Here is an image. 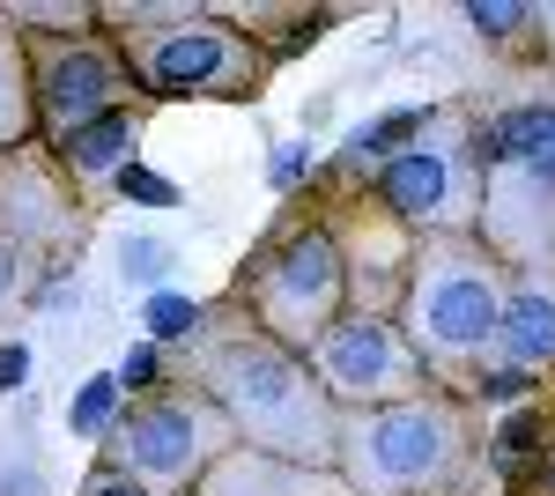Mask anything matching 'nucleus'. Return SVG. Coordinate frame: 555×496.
Here are the masks:
<instances>
[{
  "mask_svg": "<svg viewBox=\"0 0 555 496\" xmlns=\"http://www.w3.org/2000/svg\"><path fill=\"white\" fill-rule=\"evenodd\" d=\"M496 327H504V319H496V290L474 282V275H444V282L423 296V333L437 348H474V341H489Z\"/></svg>",
  "mask_w": 555,
  "mask_h": 496,
  "instance_id": "f257e3e1",
  "label": "nucleus"
},
{
  "mask_svg": "<svg viewBox=\"0 0 555 496\" xmlns=\"http://www.w3.org/2000/svg\"><path fill=\"white\" fill-rule=\"evenodd\" d=\"M371 459H378V474H392V482L429 474V467L444 459V422H437L429 408L378 415V430H371Z\"/></svg>",
  "mask_w": 555,
  "mask_h": 496,
  "instance_id": "f03ea898",
  "label": "nucleus"
},
{
  "mask_svg": "<svg viewBox=\"0 0 555 496\" xmlns=\"http://www.w3.org/2000/svg\"><path fill=\"white\" fill-rule=\"evenodd\" d=\"M326 371L341 378L348 393H385L392 378H400V348H392V333L378 319H348L334 341H326Z\"/></svg>",
  "mask_w": 555,
  "mask_h": 496,
  "instance_id": "7ed1b4c3",
  "label": "nucleus"
},
{
  "mask_svg": "<svg viewBox=\"0 0 555 496\" xmlns=\"http://www.w3.org/2000/svg\"><path fill=\"white\" fill-rule=\"evenodd\" d=\"M274 290H282L289 311H319V304H334V290H341V252H334V238H326V230H304L297 245L282 252Z\"/></svg>",
  "mask_w": 555,
  "mask_h": 496,
  "instance_id": "20e7f679",
  "label": "nucleus"
},
{
  "mask_svg": "<svg viewBox=\"0 0 555 496\" xmlns=\"http://www.w3.org/2000/svg\"><path fill=\"white\" fill-rule=\"evenodd\" d=\"M156 89L164 97H185V89H208L230 75V44H222V30H178V38L156 44Z\"/></svg>",
  "mask_w": 555,
  "mask_h": 496,
  "instance_id": "39448f33",
  "label": "nucleus"
},
{
  "mask_svg": "<svg viewBox=\"0 0 555 496\" xmlns=\"http://www.w3.org/2000/svg\"><path fill=\"white\" fill-rule=\"evenodd\" d=\"M378 186H385V207H392V215L423 222V215H437V207H444L452 170H444V156H437V149H408V156H392V164H385Z\"/></svg>",
  "mask_w": 555,
  "mask_h": 496,
  "instance_id": "423d86ee",
  "label": "nucleus"
},
{
  "mask_svg": "<svg viewBox=\"0 0 555 496\" xmlns=\"http://www.w3.org/2000/svg\"><path fill=\"white\" fill-rule=\"evenodd\" d=\"M481 156L489 164H533V178L555 186V112H504L481 133Z\"/></svg>",
  "mask_w": 555,
  "mask_h": 496,
  "instance_id": "0eeeda50",
  "label": "nucleus"
},
{
  "mask_svg": "<svg viewBox=\"0 0 555 496\" xmlns=\"http://www.w3.org/2000/svg\"><path fill=\"white\" fill-rule=\"evenodd\" d=\"M104 89H112L104 52H60V67L44 75V112H60V119L89 126L96 112H104Z\"/></svg>",
  "mask_w": 555,
  "mask_h": 496,
  "instance_id": "6e6552de",
  "label": "nucleus"
},
{
  "mask_svg": "<svg viewBox=\"0 0 555 496\" xmlns=\"http://www.w3.org/2000/svg\"><path fill=\"white\" fill-rule=\"evenodd\" d=\"M127 453H133L141 474H178L185 453H193V415H185V408H149L141 422H133Z\"/></svg>",
  "mask_w": 555,
  "mask_h": 496,
  "instance_id": "1a4fd4ad",
  "label": "nucleus"
},
{
  "mask_svg": "<svg viewBox=\"0 0 555 496\" xmlns=\"http://www.w3.org/2000/svg\"><path fill=\"white\" fill-rule=\"evenodd\" d=\"M496 333H504V348L518 364H541V356H555V304L548 296H518Z\"/></svg>",
  "mask_w": 555,
  "mask_h": 496,
  "instance_id": "9d476101",
  "label": "nucleus"
},
{
  "mask_svg": "<svg viewBox=\"0 0 555 496\" xmlns=\"http://www.w3.org/2000/svg\"><path fill=\"white\" fill-rule=\"evenodd\" d=\"M127 112H96L89 126L67 133V164L75 170H119V149H127Z\"/></svg>",
  "mask_w": 555,
  "mask_h": 496,
  "instance_id": "9b49d317",
  "label": "nucleus"
},
{
  "mask_svg": "<svg viewBox=\"0 0 555 496\" xmlns=\"http://www.w3.org/2000/svg\"><path fill=\"white\" fill-rule=\"evenodd\" d=\"M230 378H237L230 393H237L245 408H282V400H289V364H282L274 348H253V356H237V364H230Z\"/></svg>",
  "mask_w": 555,
  "mask_h": 496,
  "instance_id": "f8f14e48",
  "label": "nucleus"
},
{
  "mask_svg": "<svg viewBox=\"0 0 555 496\" xmlns=\"http://www.w3.org/2000/svg\"><path fill=\"white\" fill-rule=\"evenodd\" d=\"M541 453V415H512L504 430H496V459H504V474H526Z\"/></svg>",
  "mask_w": 555,
  "mask_h": 496,
  "instance_id": "ddd939ff",
  "label": "nucleus"
},
{
  "mask_svg": "<svg viewBox=\"0 0 555 496\" xmlns=\"http://www.w3.org/2000/svg\"><path fill=\"white\" fill-rule=\"evenodd\" d=\"M415 126H423V112H392V119L356 126V133H348V149H356V156H378V149H392V141H400V133H415Z\"/></svg>",
  "mask_w": 555,
  "mask_h": 496,
  "instance_id": "4468645a",
  "label": "nucleus"
},
{
  "mask_svg": "<svg viewBox=\"0 0 555 496\" xmlns=\"http://www.w3.org/2000/svg\"><path fill=\"white\" fill-rule=\"evenodd\" d=\"M112 408H119V378L82 385V393H75V430H104V422H112Z\"/></svg>",
  "mask_w": 555,
  "mask_h": 496,
  "instance_id": "2eb2a0df",
  "label": "nucleus"
},
{
  "mask_svg": "<svg viewBox=\"0 0 555 496\" xmlns=\"http://www.w3.org/2000/svg\"><path fill=\"white\" fill-rule=\"evenodd\" d=\"M164 259H171V252L156 245V238H127V245H119V267H127V282H164Z\"/></svg>",
  "mask_w": 555,
  "mask_h": 496,
  "instance_id": "dca6fc26",
  "label": "nucleus"
},
{
  "mask_svg": "<svg viewBox=\"0 0 555 496\" xmlns=\"http://www.w3.org/2000/svg\"><path fill=\"white\" fill-rule=\"evenodd\" d=\"M193 319H201V311H193L185 296H156V304H149V333H156V341H178V333H193Z\"/></svg>",
  "mask_w": 555,
  "mask_h": 496,
  "instance_id": "f3484780",
  "label": "nucleus"
},
{
  "mask_svg": "<svg viewBox=\"0 0 555 496\" xmlns=\"http://www.w3.org/2000/svg\"><path fill=\"white\" fill-rule=\"evenodd\" d=\"M119 193H127V201H149V207H171V186H164L156 170H141V164H119Z\"/></svg>",
  "mask_w": 555,
  "mask_h": 496,
  "instance_id": "a211bd4d",
  "label": "nucleus"
},
{
  "mask_svg": "<svg viewBox=\"0 0 555 496\" xmlns=\"http://www.w3.org/2000/svg\"><path fill=\"white\" fill-rule=\"evenodd\" d=\"M467 15H474V30H489V38H504V30L526 23V8H512V0H504V8H496V0H474Z\"/></svg>",
  "mask_w": 555,
  "mask_h": 496,
  "instance_id": "6ab92c4d",
  "label": "nucleus"
},
{
  "mask_svg": "<svg viewBox=\"0 0 555 496\" xmlns=\"http://www.w3.org/2000/svg\"><path fill=\"white\" fill-rule=\"evenodd\" d=\"M23 378H30V348H23V341H8V348H0V393H15Z\"/></svg>",
  "mask_w": 555,
  "mask_h": 496,
  "instance_id": "aec40b11",
  "label": "nucleus"
},
{
  "mask_svg": "<svg viewBox=\"0 0 555 496\" xmlns=\"http://www.w3.org/2000/svg\"><path fill=\"white\" fill-rule=\"evenodd\" d=\"M119 385H156V348H149V341L119 364Z\"/></svg>",
  "mask_w": 555,
  "mask_h": 496,
  "instance_id": "412c9836",
  "label": "nucleus"
},
{
  "mask_svg": "<svg viewBox=\"0 0 555 496\" xmlns=\"http://www.w3.org/2000/svg\"><path fill=\"white\" fill-rule=\"evenodd\" d=\"M526 393V371H489L481 378V400H518Z\"/></svg>",
  "mask_w": 555,
  "mask_h": 496,
  "instance_id": "4be33fe9",
  "label": "nucleus"
},
{
  "mask_svg": "<svg viewBox=\"0 0 555 496\" xmlns=\"http://www.w3.org/2000/svg\"><path fill=\"white\" fill-rule=\"evenodd\" d=\"M274 178L297 186V178H304V149H282V156H274Z\"/></svg>",
  "mask_w": 555,
  "mask_h": 496,
  "instance_id": "5701e85b",
  "label": "nucleus"
},
{
  "mask_svg": "<svg viewBox=\"0 0 555 496\" xmlns=\"http://www.w3.org/2000/svg\"><path fill=\"white\" fill-rule=\"evenodd\" d=\"M0 496H44V489H38V474H8V482H0Z\"/></svg>",
  "mask_w": 555,
  "mask_h": 496,
  "instance_id": "b1692460",
  "label": "nucleus"
},
{
  "mask_svg": "<svg viewBox=\"0 0 555 496\" xmlns=\"http://www.w3.org/2000/svg\"><path fill=\"white\" fill-rule=\"evenodd\" d=\"M96 496H141V489H133V482H104Z\"/></svg>",
  "mask_w": 555,
  "mask_h": 496,
  "instance_id": "393cba45",
  "label": "nucleus"
},
{
  "mask_svg": "<svg viewBox=\"0 0 555 496\" xmlns=\"http://www.w3.org/2000/svg\"><path fill=\"white\" fill-rule=\"evenodd\" d=\"M8 282H15V267H8V252H0V296H8Z\"/></svg>",
  "mask_w": 555,
  "mask_h": 496,
  "instance_id": "a878e982",
  "label": "nucleus"
}]
</instances>
